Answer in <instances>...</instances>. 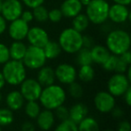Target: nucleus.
Here are the masks:
<instances>
[{
    "mask_svg": "<svg viewBox=\"0 0 131 131\" xmlns=\"http://www.w3.org/2000/svg\"><path fill=\"white\" fill-rule=\"evenodd\" d=\"M93 44V39L91 36L89 35H85L83 36V47H86V48H91Z\"/></svg>",
    "mask_w": 131,
    "mask_h": 131,
    "instance_id": "41",
    "label": "nucleus"
},
{
    "mask_svg": "<svg viewBox=\"0 0 131 131\" xmlns=\"http://www.w3.org/2000/svg\"><path fill=\"white\" fill-rule=\"evenodd\" d=\"M78 131H101L100 124L93 116H86L77 124Z\"/></svg>",
    "mask_w": 131,
    "mask_h": 131,
    "instance_id": "24",
    "label": "nucleus"
},
{
    "mask_svg": "<svg viewBox=\"0 0 131 131\" xmlns=\"http://www.w3.org/2000/svg\"><path fill=\"white\" fill-rule=\"evenodd\" d=\"M19 86V91L25 101H38L43 88V86L34 78H26Z\"/></svg>",
    "mask_w": 131,
    "mask_h": 131,
    "instance_id": "8",
    "label": "nucleus"
},
{
    "mask_svg": "<svg viewBox=\"0 0 131 131\" xmlns=\"http://www.w3.org/2000/svg\"><path fill=\"white\" fill-rule=\"evenodd\" d=\"M108 19L116 24H122L130 19V12L128 5L115 4L110 5Z\"/></svg>",
    "mask_w": 131,
    "mask_h": 131,
    "instance_id": "13",
    "label": "nucleus"
},
{
    "mask_svg": "<svg viewBox=\"0 0 131 131\" xmlns=\"http://www.w3.org/2000/svg\"><path fill=\"white\" fill-rule=\"evenodd\" d=\"M58 42L62 52L74 54L83 47V35L72 27L66 28L60 32Z\"/></svg>",
    "mask_w": 131,
    "mask_h": 131,
    "instance_id": "4",
    "label": "nucleus"
},
{
    "mask_svg": "<svg viewBox=\"0 0 131 131\" xmlns=\"http://www.w3.org/2000/svg\"><path fill=\"white\" fill-rule=\"evenodd\" d=\"M67 93L72 98L74 99H80L84 95V88L79 82L76 80L70 83L67 85Z\"/></svg>",
    "mask_w": 131,
    "mask_h": 131,
    "instance_id": "30",
    "label": "nucleus"
},
{
    "mask_svg": "<svg viewBox=\"0 0 131 131\" xmlns=\"http://www.w3.org/2000/svg\"><path fill=\"white\" fill-rule=\"evenodd\" d=\"M118 60H119V55L110 53L107 60L101 64V67L104 71H109V72H114L118 63Z\"/></svg>",
    "mask_w": 131,
    "mask_h": 131,
    "instance_id": "32",
    "label": "nucleus"
},
{
    "mask_svg": "<svg viewBox=\"0 0 131 131\" xmlns=\"http://www.w3.org/2000/svg\"><path fill=\"white\" fill-rule=\"evenodd\" d=\"M21 18L23 21H24L25 23H32L33 21V14H32V11L31 10H23V13L21 14Z\"/></svg>",
    "mask_w": 131,
    "mask_h": 131,
    "instance_id": "39",
    "label": "nucleus"
},
{
    "mask_svg": "<svg viewBox=\"0 0 131 131\" xmlns=\"http://www.w3.org/2000/svg\"><path fill=\"white\" fill-rule=\"evenodd\" d=\"M42 49H43L47 60H55L62 53V49L58 42L54 41V40H49V42L42 47Z\"/></svg>",
    "mask_w": 131,
    "mask_h": 131,
    "instance_id": "22",
    "label": "nucleus"
},
{
    "mask_svg": "<svg viewBox=\"0 0 131 131\" xmlns=\"http://www.w3.org/2000/svg\"><path fill=\"white\" fill-rule=\"evenodd\" d=\"M37 71H37L36 79L43 88L49 86V85H52L56 82L54 68L45 64Z\"/></svg>",
    "mask_w": 131,
    "mask_h": 131,
    "instance_id": "19",
    "label": "nucleus"
},
{
    "mask_svg": "<svg viewBox=\"0 0 131 131\" xmlns=\"http://www.w3.org/2000/svg\"><path fill=\"white\" fill-rule=\"evenodd\" d=\"M10 60L9 48L5 44L0 42V65H3Z\"/></svg>",
    "mask_w": 131,
    "mask_h": 131,
    "instance_id": "35",
    "label": "nucleus"
},
{
    "mask_svg": "<svg viewBox=\"0 0 131 131\" xmlns=\"http://www.w3.org/2000/svg\"><path fill=\"white\" fill-rule=\"evenodd\" d=\"M131 81L125 73L114 72L107 81V91L114 97H120L130 88Z\"/></svg>",
    "mask_w": 131,
    "mask_h": 131,
    "instance_id": "7",
    "label": "nucleus"
},
{
    "mask_svg": "<svg viewBox=\"0 0 131 131\" xmlns=\"http://www.w3.org/2000/svg\"><path fill=\"white\" fill-rule=\"evenodd\" d=\"M54 71L56 80L60 85H69L77 79V70L73 64L62 62L55 68Z\"/></svg>",
    "mask_w": 131,
    "mask_h": 131,
    "instance_id": "10",
    "label": "nucleus"
},
{
    "mask_svg": "<svg viewBox=\"0 0 131 131\" xmlns=\"http://www.w3.org/2000/svg\"><path fill=\"white\" fill-rule=\"evenodd\" d=\"M117 131H130V124L128 121L123 119L119 123Z\"/></svg>",
    "mask_w": 131,
    "mask_h": 131,
    "instance_id": "42",
    "label": "nucleus"
},
{
    "mask_svg": "<svg viewBox=\"0 0 131 131\" xmlns=\"http://www.w3.org/2000/svg\"><path fill=\"white\" fill-rule=\"evenodd\" d=\"M76 63L79 66L87 65V64H93V60L91 56V51L90 48L82 47L78 52L76 53Z\"/></svg>",
    "mask_w": 131,
    "mask_h": 131,
    "instance_id": "28",
    "label": "nucleus"
},
{
    "mask_svg": "<svg viewBox=\"0 0 131 131\" xmlns=\"http://www.w3.org/2000/svg\"><path fill=\"white\" fill-rule=\"evenodd\" d=\"M33 20L36 21L37 23H43L48 21V14H49V10L43 6V5H39L32 9Z\"/></svg>",
    "mask_w": 131,
    "mask_h": 131,
    "instance_id": "29",
    "label": "nucleus"
},
{
    "mask_svg": "<svg viewBox=\"0 0 131 131\" xmlns=\"http://www.w3.org/2000/svg\"><path fill=\"white\" fill-rule=\"evenodd\" d=\"M79 1H80V3L82 4V5H83V6H84V7H85L86 5H87L88 4L90 3V1H91V0H79Z\"/></svg>",
    "mask_w": 131,
    "mask_h": 131,
    "instance_id": "48",
    "label": "nucleus"
},
{
    "mask_svg": "<svg viewBox=\"0 0 131 131\" xmlns=\"http://www.w3.org/2000/svg\"><path fill=\"white\" fill-rule=\"evenodd\" d=\"M119 58L121 59V60L123 61V62H125L127 64H128V65H130L131 64V53L130 51H127V52L123 53L122 54L119 55Z\"/></svg>",
    "mask_w": 131,
    "mask_h": 131,
    "instance_id": "44",
    "label": "nucleus"
},
{
    "mask_svg": "<svg viewBox=\"0 0 131 131\" xmlns=\"http://www.w3.org/2000/svg\"><path fill=\"white\" fill-rule=\"evenodd\" d=\"M124 98V102L127 104V106H130L131 105V86L125 92V94L122 95Z\"/></svg>",
    "mask_w": 131,
    "mask_h": 131,
    "instance_id": "45",
    "label": "nucleus"
},
{
    "mask_svg": "<svg viewBox=\"0 0 131 131\" xmlns=\"http://www.w3.org/2000/svg\"><path fill=\"white\" fill-rule=\"evenodd\" d=\"M29 29H30L29 23H25L21 18H18V19L10 21L6 30L8 31L9 37L13 40L23 41L24 39H26Z\"/></svg>",
    "mask_w": 131,
    "mask_h": 131,
    "instance_id": "12",
    "label": "nucleus"
},
{
    "mask_svg": "<svg viewBox=\"0 0 131 131\" xmlns=\"http://www.w3.org/2000/svg\"><path fill=\"white\" fill-rule=\"evenodd\" d=\"M111 1L115 4H120V5H125L128 6L131 3V0H111Z\"/></svg>",
    "mask_w": 131,
    "mask_h": 131,
    "instance_id": "46",
    "label": "nucleus"
},
{
    "mask_svg": "<svg viewBox=\"0 0 131 131\" xmlns=\"http://www.w3.org/2000/svg\"><path fill=\"white\" fill-rule=\"evenodd\" d=\"M1 1H3V0H1Z\"/></svg>",
    "mask_w": 131,
    "mask_h": 131,
    "instance_id": "53",
    "label": "nucleus"
},
{
    "mask_svg": "<svg viewBox=\"0 0 131 131\" xmlns=\"http://www.w3.org/2000/svg\"><path fill=\"white\" fill-rule=\"evenodd\" d=\"M47 61L44 51L41 47L29 46L27 47L26 53L22 62L24 64L26 69H29L31 71H37L45 65Z\"/></svg>",
    "mask_w": 131,
    "mask_h": 131,
    "instance_id": "6",
    "label": "nucleus"
},
{
    "mask_svg": "<svg viewBox=\"0 0 131 131\" xmlns=\"http://www.w3.org/2000/svg\"><path fill=\"white\" fill-rule=\"evenodd\" d=\"M23 11V5L21 0H3L0 14L10 23L21 17Z\"/></svg>",
    "mask_w": 131,
    "mask_h": 131,
    "instance_id": "11",
    "label": "nucleus"
},
{
    "mask_svg": "<svg viewBox=\"0 0 131 131\" xmlns=\"http://www.w3.org/2000/svg\"><path fill=\"white\" fill-rule=\"evenodd\" d=\"M9 48V54H10V59L16 61H22L24 56L25 53L27 50V46L23 41H16L14 40Z\"/></svg>",
    "mask_w": 131,
    "mask_h": 131,
    "instance_id": "21",
    "label": "nucleus"
},
{
    "mask_svg": "<svg viewBox=\"0 0 131 131\" xmlns=\"http://www.w3.org/2000/svg\"><path fill=\"white\" fill-rule=\"evenodd\" d=\"M129 66L130 65H128V64H127L125 62H123L119 56V60H118V63H117V66H116V69H115V71H114V72L125 73Z\"/></svg>",
    "mask_w": 131,
    "mask_h": 131,
    "instance_id": "37",
    "label": "nucleus"
},
{
    "mask_svg": "<svg viewBox=\"0 0 131 131\" xmlns=\"http://www.w3.org/2000/svg\"><path fill=\"white\" fill-rule=\"evenodd\" d=\"M101 131H117V130H113V129H110V128H107V129L101 130Z\"/></svg>",
    "mask_w": 131,
    "mask_h": 131,
    "instance_id": "50",
    "label": "nucleus"
},
{
    "mask_svg": "<svg viewBox=\"0 0 131 131\" xmlns=\"http://www.w3.org/2000/svg\"><path fill=\"white\" fill-rule=\"evenodd\" d=\"M26 101L24 100L23 96L22 95L21 92L19 90H11L10 92L6 94L5 97V105L8 109H10L13 112H18L22 110Z\"/></svg>",
    "mask_w": 131,
    "mask_h": 131,
    "instance_id": "16",
    "label": "nucleus"
},
{
    "mask_svg": "<svg viewBox=\"0 0 131 131\" xmlns=\"http://www.w3.org/2000/svg\"><path fill=\"white\" fill-rule=\"evenodd\" d=\"M63 18V14H62L60 9L54 8L49 11V14H48V21H50L52 23H58Z\"/></svg>",
    "mask_w": 131,
    "mask_h": 131,
    "instance_id": "34",
    "label": "nucleus"
},
{
    "mask_svg": "<svg viewBox=\"0 0 131 131\" xmlns=\"http://www.w3.org/2000/svg\"><path fill=\"white\" fill-rule=\"evenodd\" d=\"M0 131H3V128L1 126H0Z\"/></svg>",
    "mask_w": 131,
    "mask_h": 131,
    "instance_id": "52",
    "label": "nucleus"
},
{
    "mask_svg": "<svg viewBox=\"0 0 131 131\" xmlns=\"http://www.w3.org/2000/svg\"><path fill=\"white\" fill-rule=\"evenodd\" d=\"M2 2H3V1H1V0H0V13H1V8H2Z\"/></svg>",
    "mask_w": 131,
    "mask_h": 131,
    "instance_id": "51",
    "label": "nucleus"
},
{
    "mask_svg": "<svg viewBox=\"0 0 131 131\" xmlns=\"http://www.w3.org/2000/svg\"><path fill=\"white\" fill-rule=\"evenodd\" d=\"M26 39L30 46L38 47H43L49 42V37L48 32L41 27L33 26L29 29Z\"/></svg>",
    "mask_w": 131,
    "mask_h": 131,
    "instance_id": "14",
    "label": "nucleus"
},
{
    "mask_svg": "<svg viewBox=\"0 0 131 131\" xmlns=\"http://www.w3.org/2000/svg\"><path fill=\"white\" fill-rule=\"evenodd\" d=\"M83 8L84 6L79 0H64L59 9L63 14V17L72 19L82 13Z\"/></svg>",
    "mask_w": 131,
    "mask_h": 131,
    "instance_id": "18",
    "label": "nucleus"
},
{
    "mask_svg": "<svg viewBox=\"0 0 131 131\" xmlns=\"http://www.w3.org/2000/svg\"><path fill=\"white\" fill-rule=\"evenodd\" d=\"M53 131H78L77 124L71 119H66L65 121H59L58 125L54 126Z\"/></svg>",
    "mask_w": 131,
    "mask_h": 131,
    "instance_id": "31",
    "label": "nucleus"
},
{
    "mask_svg": "<svg viewBox=\"0 0 131 131\" xmlns=\"http://www.w3.org/2000/svg\"><path fill=\"white\" fill-rule=\"evenodd\" d=\"M35 121H36L37 127L40 130L49 131L54 128L55 123H56V117H55L53 111L43 108V110L41 109Z\"/></svg>",
    "mask_w": 131,
    "mask_h": 131,
    "instance_id": "15",
    "label": "nucleus"
},
{
    "mask_svg": "<svg viewBox=\"0 0 131 131\" xmlns=\"http://www.w3.org/2000/svg\"><path fill=\"white\" fill-rule=\"evenodd\" d=\"M90 51H91L93 63H96L99 65H101L110 54L108 48L102 45H93L90 48Z\"/></svg>",
    "mask_w": 131,
    "mask_h": 131,
    "instance_id": "20",
    "label": "nucleus"
},
{
    "mask_svg": "<svg viewBox=\"0 0 131 131\" xmlns=\"http://www.w3.org/2000/svg\"><path fill=\"white\" fill-rule=\"evenodd\" d=\"M5 85H6V82H5V78H4L3 74H2L1 71H0V91L5 88Z\"/></svg>",
    "mask_w": 131,
    "mask_h": 131,
    "instance_id": "47",
    "label": "nucleus"
},
{
    "mask_svg": "<svg viewBox=\"0 0 131 131\" xmlns=\"http://www.w3.org/2000/svg\"><path fill=\"white\" fill-rule=\"evenodd\" d=\"M1 72L6 84L12 86L19 85L27 78V69L22 61L10 60L3 64Z\"/></svg>",
    "mask_w": 131,
    "mask_h": 131,
    "instance_id": "3",
    "label": "nucleus"
},
{
    "mask_svg": "<svg viewBox=\"0 0 131 131\" xmlns=\"http://www.w3.org/2000/svg\"><path fill=\"white\" fill-rule=\"evenodd\" d=\"M95 77V71L92 64L81 65L77 71V79L83 83H89L93 80Z\"/></svg>",
    "mask_w": 131,
    "mask_h": 131,
    "instance_id": "23",
    "label": "nucleus"
},
{
    "mask_svg": "<svg viewBox=\"0 0 131 131\" xmlns=\"http://www.w3.org/2000/svg\"><path fill=\"white\" fill-rule=\"evenodd\" d=\"M23 108L25 115L31 119H36L41 111V106L39 101H26Z\"/></svg>",
    "mask_w": 131,
    "mask_h": 131,
    "instance_id": "26",
    "label": "nucleus"
},
{
    "mask_svg": "<svg viewBox=\"0 0 131 131\" xmlns=\"http://www.w3.org/2000/svg\"><path fill=\"white\" fill-rule=\"evenodd\" d=\"M14 121V112L8 109L7 107L0 108V126L2 128L8 127L12 125Z\"/></svg>",
    "mask_w": 131,
    "mask_h": 131,
    "instance_id": "27",
    "label": "nucleus"
},
{
    "mask_svg": "<svg viewBox=\"0 0 131 131\" xmlns=\"http://www.w3.org/2000/svg\"><path fill=\"white\" fill-rule=\"evenodd\" d=\"M93 105L95 109L102 114L110 113L116 106V97L105 90L97 92L93 96Z\"/></svg>",
    "mask_w": 131,
    "mask_h": 131,
    "instance_id": "9",
    "label": "nucleus"
},
{
    "mask_svg": "<svg viewBox=\"0 0 131 131\" xmlns=\"http://www.w3.org/2000/svg\"><path fill=\"white\" fill-rule=\"evenodd\" d=\"M110 113H111V116L114 118V119H122L123 117H124L125 115V112L124 110H123L121 107L119 106H115L113 109L111 110V112H110Z\"/></svg>",
    "mask_w": 131,
    "mask_h": 131,
    "instance_id": "38",
    "label": "nucleus"
},
{
    "mask_svg": "<svg viewBox=\"0 0 131 131\" xmlns=\"http://www.w3.org/2000/svg\"><path fill=\"white\" fill-rule=\"evenodd\" d=\"M89 25L90 21L85 14L80 13L76 16L72 18V28L81 33L85 31L87 28L89 27Z\"/></svg>",
    "mask_w": 131,
    "mask_h": 131,
    "instance_id": "25",
    "label": "nucleus"
},
{
    "mask_svg": "<svg viewBox=\"0 0 131 131\" xmlns=\"http://www.w3.org/2000/svg\"><path fill=\"white\" fill-rule=\"evenodd\" d=\"M7 23H8V21L0 14V35L4 34V33L6 31L7 26H8Z\"/></svg>",
    "mask_w": 131,
    "mask_h": 131,
    "instance_id": "43",
    "label": "nucleus"
},
{
    "mask_svg": "<svg viewBox=\"0 0 131 131\" xmlns=\"http://www.w3.org/2000/svg\"><path fill=\"white\" fill-rule=\"evenodd\" d=\"M3 99H4V95H3V94H2V92L0 91V104L2 103V101H3Z\"/></svg>",
    "mask_w": 131,
    "mask_h": 131,
    "instance_id": "49",
    "label": "nucleus"
},
{
    "mask_svg": "<svg viewBox=\"0 0 131 131\" xmlns=\"http://www.w3.org/2000/svg\"><path fill=\"white\" fill-rule=\"evenodd\" d=\"M53 112H54V115L56 117V119H58L59 121H65V119H68V108L66 107L64 104L58 106Z\"/></svg>",
    "mask_w": 131,
    "mask_h": 131,
    "instance_id": "33",
    "label": "nucleus"
},
{
    "mask_svg": "<svg viewBox=\"0 0 131 131\" xmlns=\"http://www.w3.org/2000/svg\"><path fill=\"white\" fill-rule=\"evenodd\" d=\"M105 44H106L105 47L108 48L110 53L115 55H120L130 49V35L125 29H112L107 35Z\"/></svg>",
    "mask_w": 131,
    "mask_h": 131,
    "instance_id": "2",
    "label": "nucleus"
},
{
    "mask_svg": "<svg viewBox=\"0 0 131 131\" xmlns=\"http://www.w3.org/2000/svg\"><path fill=\"white\" fill-rule=\"evenodd\" d=\"M89 114V108L84 103L77 102L68 108V119L78 124Z\"/></svg>",
    "mask_w": 131,
    "mask_h": 131,
    "instance_id": "17",
    "label": "nucleus"
},
{
    "mask_svg": "<svg viewBox=\"0 0 131 131\" xmlns=\"http://www.w3.org/2000/svg\"><path fill=\"white\" fill-rule=\"evenodd\" d=\"M38 101L44 109L54 111L58 106L65 104L66 91L61 85L54 83L42 88Z\"/></svg>",
    "mask_w": 131,
    "mask_h": 131,
    "instance_id": "1",
    "label": "nucleus"
},
{
    "mask_svg": "<svg viewBox=\"0 0 131 131\" xmlns=\"http://www.w3.org/2000/svg\"><path fill=\"white\" fill-rule=\"evenodd\" d=\"M110 4L107 0H91L85 6V14L90 23L101 25L108 20Z\"/></svg>",
    "mask_w": 131,
    "mask_h": 131,
    "instance_id": "5",
    "label": "nucleus"
},
{
    "mask_svg": "<svg viewBox=\"0 0 131 131\" xmlns=\"http://www.w3.org/2000/svg\"><path fill=\"white\" fill-rule=\"evenodd\" d=\"M23 5H24L26 7L30 9H33L39 5H43L45 0H21Z\"/></svg>",
    "mask_w": 131,
    "mask_h": 131,
    "instance_id": "36",
    "label": "nucleus"
},
{
    "mask_svg": "<svg viewBox=\"0 0 131 131\" xmlns=\"http://www.w3.org/2000/svg\"><path fill=\"white\" fill-rule=\"evenodd\" d=\"M21 131H36V126L31 121H26L22 123Z\"/></svg>",
    "mask_w": 131,
    "mask_h": 131,
    "instance_id": "40",
    "label": "nucleus"
}]
</instances>
